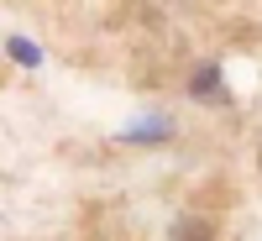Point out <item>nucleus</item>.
<instances>
[{"mask_svg":"<svg viewBox=\"0 0 262 241\" xmlns=\"http://www.w3.org/2000/svg\"><path fill=\"white\" fill-rule=\"evenodd\" d=\"M179 241H210V226H200V221H184V226H179Z\"/></svg>","mask_w":262,"mask_h":241,"instance_id":"obj_1","label":"nucleus"}]
</instances>
